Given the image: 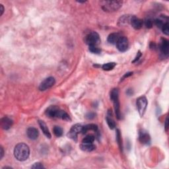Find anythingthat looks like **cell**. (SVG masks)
<instances>
[{"label": "cell", "mask_w": 169, "mask_h": 169, "mask_svg": "<svg viewBox=\"0 0 169 169\" xmlns=\"http://www.w3.org/2000/svg\"><path fill=\"white\" fill-rule=\"evenodd\" d=\"M30 155L29 147L25 143L17 144L14 149V156L17 160L24 161L28 159Z\"/></svg>", "instance_id": "cell-1"}, {"label": "cell", "mask_w": 169, "mask_h": 169, "mask_svg": "<svg viewBox=\"0 0 169 169\" xmlns=\"http://www.w3.org/2000/svg\"><path fill=\"white\" fill-rule=\"evenodd\" d=\"M47 116L52 118H60L66 121H70L71 118L65 111L59 109L56 106H52L47 109L46 111Z\"/></svg>", "instance_id": "cell-2"}, {"label": "cell", "mask_w": 169, "mask_h": 169, "mask_svg": "<svg viewBox=\"0 0 169 169\" xmlns=\"http://www.w3.org/2000/svg\"><path fill=\"white\" fill-rule=\"evenodd\" d=\"M102 9L104 11L114 12L118 10L122 6V1H103L101 2Z\"/></svg>", "instance_id": "cell-3"}, {"label": "cell", "mask_w": 169, "mask_h": 169, "mask_svg": "<svg viewBox=\"0 0 169 169\" xmlns=\"http://www.w3.org/2000/svg\"><path fill=\"white\" fill-rule=\"evenodd\" d=\"M110 100L113 102L114 108L115 110L116 117L120 120L121 118V112L120 109V101H119V91L118 89H113L110 92Z\"/></svg>", "instance_id": "cell-4"}, {"label": "cell", "mask_w": 169, "mask_h": 169, "mask_svg": "<svg viewBox=\"0 0 169 169\" xmlns=\"http://www.w3.org/2000/svg\"><path fill=\"white\" fill-rule=\"evenodd\" d=\"M85 41L88 44L89 46H98L101 43V38L99 36V34L96 32H91L87 35L85 36Z\"/></svg>", "instance_id": "cell-5"}, {"label": "cell", "mask_w": 169, "mask_h": 169, "mask_svg": "<svg viewBox=\"0 0 169 169\" xmlns=\"http://www.w3.org/2000/svg\"><path fill=\"white\" fill-rule=\"evenodd\" d=\"M147 104H148V102L145 96H140V97H139L138 99H137V101H136L137 108H138V112L141 116V117L143 116L144 114H145L147 106Z\"/></svg>", "instance_id": "cell-6"}, {"label": "cell", "mask_w": 169, "mask_h": 169, "mask_svg": "<svg viewBox=\"0 0 169 169\" xmlns=\"http://www.w3.org/2000/svg\"><path fill=\"white\" fill-rule=\"evenodd\" d=\"M83 126L81 125V124H77L71 127L70 131H69L68 133V135L69 138L72 139V140L77 141V139H78V135L79 133H82V130H83Z\"/></svg>", "instance_id": "cell-7"}, {"label": "cell", "mask_w": 169, "mask_h": 169, "mask_svg": "<svg viewBox=\"0 0 169 169\" xmlns=\"http://www.w3.org/2000/svg\"><path fill=\"white\" fill-rule=\"evenodd\" d=\"M56 83V80L53 77H50L44 79V80L42 82L39 86V90L41 91H46L47 89L51 88Z\"/></svg>", "instance_id": "cell-8"}, {"label": "cell", "mask_w": 169, "mask_h": 169, "mask_svg": "<svg viewBox=\"0 0 169 169\" xmlns=\"http://www.w3.org/2000/svg\"><path fill=\"white\" fill-rule=\"evenodd\" d=\"M116 48L120 52H126L128 48L129 43L128 40L125 36H120V38L118 39V42L116 44Z\"/></svg>", "instance_id": "cell-9"}, {"label": "cell", "mask_w": 169, "mask_h": 169, "mask_svg": "<svg viewBox=\"0 0 169 169\" xmlns=\"http://www.w3.org/2000/svg\"><path fill=\"white\" fill-rule=\"evenodd\" d=\"M160 50L164 56H168L169 51V43L168 41L166 38H162L161 41Z\"/></svg>", "instance_id": "cell-10"}, {"label": "cell", "mask_w": 169, "mask_h": 169, "mask_svg": "<svg viewBox=\"0 0 169 169\" xmlns=\"http://www.w3.org/2000/svg\"><path fill=\"white\" fill-rule=\"evenodd\" d=\"M130 24H131L133 28L138 30L141 29V27H143V21L140 18L137 17L136 16H131L130 20Z\"/></svg>", "instance_id": "cell-11"}, {"label": "cell", "mask_w": 169, "mask_h": 169, "mask_svg": "<svg viewBox=\"0 0 169 169\" xmlns=\"http://www.w3.org/2000/svg\"><path fill=\"white\" fill-rule=\"evenodd\" d=\"M139 140L145 145H148L151 142V138L149 133L145 131H141L139 134Z\"/></svg>", "instance_id": "cell-12"}, {"label": "cell", "mask_w": 169, "mask_h": 169, "mask_svg": "<svg viewBox=\"0 0 169 169\" xmlns=\"http://www.w3.org/2000/svg\"><path fill=\"white\" fill-rule=\"evenodd\" d=\"M13 125V120L7 116H5L1 120V126L5 130H8Z\"/></svg>", "instance_id": "cell-13"}, {"label": "cell", "mask_w": 169, "mask_h": 169, "mask_svg": "<svg viewBox=\"0 0 169 169\" xmlns=\"http://www.w3.org/2000/svg\"><path fill=\"white\" fill-rule=\"evenodd\" d=\"M27 134L30 140H35L38 138L39 132L36 128L31 127V128H29L28 130H27Z\"/></svg>", "instance_id": "cell-14"}, {"label": "cell", "mask_w": 169, "mask_h": 169, "mask_svg": "<svg viewBox=\"0 0 169 169\" xmlns=\"http://www.w3.org/2000/svg\"><path fill=\"white\" fill-rule=\"evenodd\" d=\"M38 124H39L40 127H41L42 132H43L44 135L47 137V138L50 139L52 135H51L50 132V131L48 130V126H47L46 124L44 122V121L38 120Z\"/></svg>", "instance_id": "cell-15"}, {"label": "cell", "mask_w": 169, "mask_h": 169, "mask_svg": "<svg viewBox=\"0 0 169 169\" xmlns=\"http://www.w3.org/2000/svg\"><path fill=\"white\" fill-rule=\"evenodd\" d=\"M80 148L82 151L86 152H91L96 149V146L93 143H82L80 145Z\"/></svg>", "instance_id": "cell-16"}, {"label": "cell", "mask_w": 169, "mask_h": 169, "mask_svg": "<svg viewBox=\"0 0 169 169\" xmlns=\"http://www.w3.org/2000/svg\"><path fill=\"white\" fill-rule=\"evenodd\" d=\"M88 131H98V126L96 124H90L88 125H86L83 126V130H82V133H86Z\"/></svg>", "instance_id": "cell-17"}, {"label": "cell", "mask_w": 169, "mask_h": 169, "mask_svg": "<svg viewBox=\"0 0 169 169\" xmlns=\"http://www.w3.org/2000/svg\"><path fill=\"white\" fill-rule=\"evenodd\" d=\"M120 36L118 33H112L108 36V42L111 44H116Z\"/></svg>", "instance_id": "cell-18"}, {"label": "cell", "mask_w": 169, "mask_h": 169, "mask_svg": "<svg viewBox=\"0 0 169 169\" xmlns=\"http://www.w3.org/2000/svg\"><path fill=\"white\" fill-rule=\"evenodd\" d=\"M131 17V16L130 15H123L122 17H121L120 19L118 20V24L120 26H123L130 23Z\"/></svg>", "instance_id": "cell-19"}, {"label": "cell", "mask_w": 169, "mask_h": 169, "mask_svg": "<svg viewBox=\"0 0 169 169\" xmlns=\"http://www.w3.org/2000/svg\"><path fill=\"white\" fill-rule=\"evenodd\" d=\"M116 141L120 147L121 152L123 151V146H122V135L120 130H116Z\"/></svg>", "instance_id": "cell-20"}, {"label": "cell", "mask_w": 169, "mask_h": 169, "mask_svg": "<svg viewBox=\"0 0 169 169\" xmlns=\"http://www.w3.org/2000/svg\"><path fill=\"white\" fill-rule=\"evenodd\" d=\"M116 66V64L114 62H110V63H107L103 65L102 68L104 71H110L112 69L114 68V67Z\"/></svg>", "instance_id": "cell-21"}, {"label": "cell", "mask_w": 169, "mask_h": 169, "mask_svg": "<svg viewBox=\"0 0 169 169\" xmlns=\"http://www.w3.org/2000/svg\"><path fill=\"white\" fill-rule=\"evenodd\" d=\"M53 132L54 135L56 137L59 138V137H61L63 135V129H62L61 127L56 126H54V128L53 129Z\"/></svg>", "instance_id": "cell-22"}, {"label": "cell", "mask_w": 169, "mask_h": 169, "mask_svg": "<svg viewBox=\"0 0 169 169\" xmlns=\"http://www.w3.org/2000/svg\"><path fill=\"white\" fill-rule=\"evenodd\" d=\"M106 122H107L108 126H109L110 129H111V130H114V129L116 128V123H115V122H114V120L109 116H106Z\"/></svg>", "instance_id": "cell-23"}, {"label": "cell", "mask_w": 169, "mask_h": 169, "mask_svg": "<svg viewBox=\"0 0 169 169\" xmlns=\"http://www.w3.org/2000/svg\"><path fill=\"white\" fill-rule=\"evenodd\" d=\"M94 136L93 135H87L85 138L83 139L82 140V143H93L94 141Z\"/></svg>", "instance_id": "cell-24"}, {"label": "cell", "mask_w": 169, "mask_h": 169, "mask_svg": "<svg viewBox=\"0 0 169 169\" xmlns=\"http://www.w3.org/2000/svg\"><path fill=\"white\" fill-rule=\"evenodd\" d=\"M89 51L93 54H100L101 52V50L99 48V47L95 46H89Z\"/></svg>", "instance_id": "cell-25"}, {"label": "cell", "mask_w": 169, "mask_h": 169, "mask_svg": "<svg viewBox=\"0 0 169 169\" xmlns=\"http://www.w3.org/2000/svg\"><path fill=\"white\" fill-rule=\"evenodd\" d=\"M163 31V33L166 34V35H168L169 34V29H168V22H166V23L163 24V26L161 28Z\"/></svg>", "instance_id": "cell-26"}, {"label": "cell", "mask_w": 169, "mask_h": 169, "mask_svg": "<svg viewBox=\"0 0 169 169\" xmlns=\"http://www.w3.org/2000/svg\"><path fill=\"white\" fill-rule=\"evenodd\" d=\"M155 25L158 27V28L161 29V28H162V27L163 26V24H165V23H163V21L162 19H156L155 21Z\"/></svg>", "instance_id": "cell-27"}, {"label": "cell", "mask_w": 169, "mask_h": 169, "mask_svg": "<svg viewBox=\"0 0 169 169\" xmlns=\"http://www.w3.org/2000/svg\"><path fill=\"white\" fill-rule=\"evenodd\" d=\"M145 25L148 29H151L153 27V21L151 19H147L145 21Z\"/></svg>", "instance_id": "cell-28"}, {"label": "cell", "mask_w": 169, "mask_h": 169, "mask_svg": "<svg viewBox=\"0 0 169 169\" xmlns=\"http://www.w3.org/2000/svg\"><path fill=\"white\" fill-rule=\"evenodd\" d=\"M95 116H96V114L94 113V112H88L87 114H86V118H87L88 120H92V119H93L95 118Z\"/></svg>", "instance_id": "cell-29"}, {"label": "cell", "mask_w": 169, "mask_h": 169, "mask_svg": "<svg viewBox=\"0 0 169 169\" xmlns=\"http://www.w3.org/2000/svg\"><path fill=\"white\" fill-rule=\"evenodd\" d=\"M44 166L41 163H36L32 166V168H44Z\"/></svg>", "instance_id": "cell-30"}, {"label": "cell", "mask_w": 169, "mask_h": 169, "mask_svg": "<svg viewBox=\"0 0 169 169\" xmlns=\"http://www.w3.org/2000/svg\"><path fill=\"white\" fill-rule=\"evenodd\" d=\"M141 53L140 52V51H139L138 52V54H137V56L135 57V59H134V60L132 61V63H135V62H136L139 59H140V58H141Z\"/></svg>", "instance_id": "cell-31"}, {"label": "cell", "mask_w": 169, "mask_h": 169, "mask_svg": "<svg viewBox=\"0 0 169 169\" xmlns=\"http://www.w3.org/2000/svg\"><path fill=\"white\" fill-rule=\"evenodd\" d=\"M132 75H133V72H128V73H126L125 75H124L123 76V78L121 79V81L124 80V79H126V78H128V77H130V76Z\"/></svg>", "instance_id": "cell-32"}, {"label": "cell", "mask_w": 169, "mask_h": 169, "mask_svg": "<svg viewBox=\"0 0 169 169\" xmlns=\"http://www.w3.org/2000/svg\"><path fill=\"white\" fill-rule=\"evenodd\" d=\"M165 130L167 131L168 128V117L166 118L165 123Z\"/></svg>", "instance_id": "cell-33"}, {"label": "cell", "mask_w": 169, "mask_h": 169, "mask_svg": "<svg viewBox=\"0 0 169 169\" xmlns=\"http://www.w3.org/2000/svg\"><path fill=\"white\" fill-rule=\"evenodd\" d=\"M0 150H1V152H0V159H1L4 155V150L2 146H1V147H0Z\"/></svg>", "instance_id": "cell-34"}, {"label": "cell", "mask_w": 169, "mask_h": 169, "mask_svg": "<svg viewBox=\"0 0 169 169\" xmlns=\"http://www.w3.org/2000/svg\"><path fill=\"white\" fill-rule=\"evenodd\" d=\"M0 7H1V10H0V11H1V15H2L4 12V7L3 6V5H1V4L0 5Z\"/></svg>", "instance_id": "cell-35"}, {"label": "cell", "mask_w": 169, "mask_h": 169, "mask_svg": "<svg viewBox=\"0 0 169 169\" xmlns=\"http://www.w3.org/2000/svg\"><path fill=\"white\" fill-rule=\"evenodd\" d=\"M127 94H128V95H131V94H133V91L131 90V89H128V91H127Z\"/></svg>", "instance_id": "cell-36"}]
</instances>
